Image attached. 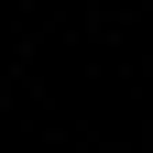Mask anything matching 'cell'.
<instances>
[{"label": "cell", "mask_w": 153, "mask_h": 153, "mask_svg": "<svg viewBox=\"0 0 153 153\" xmlns=\"http://www.w3.org/2000/svg\"><path fill=\"white\" fill-rule=\"evenodd\" d=\"M142 11H153V0H142Z\"/></svg>", "instance_id": "6da1fadb"}]
</instances>
